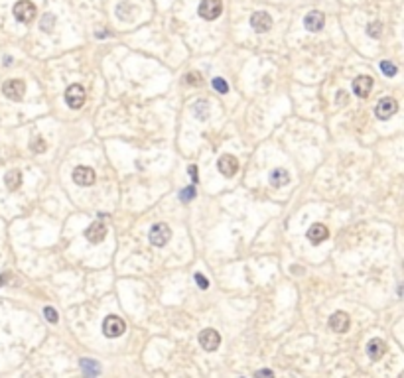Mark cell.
Wrapping results in <instances>:
<instances>
[{
	"label": "cell",
	"instance_id": "9a60e30c",
	"mask_svg": "<svg viewBox=\"0 0 404 378\" xmlns=\"http://www.w3.org/2000/svg\"><path fill=\"white\" fill-rule=\"evenodd\" d=\"M349 325H351V319H349V315L345 311H335L329 317V327H331L333 333H347Z\"/></svg>",
	"mask_w": 404,
	"mask_h": 378
},
{
	"label": "cell",
	"instance_id": "8992f818",
	"mask_svg": "<svg viewBox=\"0 0 404 378\" xmlns=\"http://www.w3.org/2000/svg\"><path fill=\"white\" fill-rule=\"evenodd\" d=\"M124 331H126V323H124V319H120L118 315H108V317L102 321V333H104L108 339H116V337H120Z\"/></svg>",
	"mask_w": 404,
	"mask_h": 378
},
{
	"label": "cell",
	"instance_id": "d590c367",
	"mask_svg": "<svg viewBox=\"0 0 404 378\" xmlns=\"http://www.w3.org/2000/svg\"><path fill=\"white\" fill-rule=\"evenodd\" d=\"M10 278H12V276H10L8 272H6V274H2V276H0V286H4V282H6V280H10Z\"/></svg>",
	"mask_w": 404,
	"mask_h": 378
},
{
	"label": "cell",
	"instance_id": "d6986e66",
	"mask_svg": "<svg viewBox=\"0 0 404 378\" xmlns=\"http://www.w3.org/2000/svg\"><path fill=\"white\" fill-rule=\"evenodd\" d=\"M4 183L10 191H16L20 185H22V171L20 169H10L6 175H4Z\"/></svg>",
	"mask_w": 404,
	"mask_h": 378
},
{
	"label": "cell",
	"instance_id": "4316f807",
	"mask_svg": "<svg viewBox=\"0 0 404 378\" xmlns=\"http://www.w3.org/2000/svg\"><path fill=\"white\" fill-rule=\"evenodd\" d=\"M46 148H48V144H46V140L42 138V136H38L34 142H32V150L36 152V154H42V152H46Z\"/></svg>",
	"mask_w": 404,
	"mask_h": 378
},
{
	"label": "cell",
	"instance_id": "8d00e7d4",
	"mask_svg": "<svg viewBox=\"0 0 404 378\" xmlns=\"http://www.w3.org/2000/svg\"><path fill=\"white\" fill-rule=\"evenodd\" d=\"M12 63V57H4V65H10Z\"/></svg>",
	"mask_w": 404,
	"mask_h": 378
},
{
	"label": "cell",
	"instance_id": "484cf974",
	"mask_svg": "<svg viewBox=\"0 0 404 378\" xmlns=\"http://www.w3.org/2000/svg\"><path fill=\"white\" fill-rule=\"evenodd\" d=\"M381 71H383L387 77H395V75L399 73L397 65H395V63H391V61H381Z\"/></svg>",
	"mask_w": 404,
	"mask_h": 378
},
{
	"label": "cell",
	"instance_id": "7402d4cb",
	"mask_svg": "<svg viewBox=\"0 0 404 378\" xmlns=\"http://www.w3.org/2000/svg\"><path fill=\"white\" fill-rule=\"evenodd\" d=\"M132 12H134V8H132V4H128V2H122V4L116 6V14H118V18H122V20H130V18H132Z\"/></svg>",
	"mask_w": 404,
	"mask_h": 378
},
{
	"label": "cell",
	"instance_id": "7c38bea8",
	"mask_svg": "<svg viewBox=\"0 0 404 378\" xmlns=\"http://www.w3.org/2000/svg\"><path fill=\"white\" fill-rule=\"evenodd\" d=\"M323 24H325V16L319 10H311L303 18V26H305L307 32H321Z\"/></svg>",
	"mask_w": 404,
	"mask_h": 378
},
{
	"label": "cell",
	"instance_id": "836d02e7",
	"mask_svg": "<svg viewBox=\"0 0 404 378\" xmlns=\"http://www.w3.org/2000/svg\"><path fill=\"white\" fill-rule=\"evenodd\" d=\"M256 377H274V373L264 369V371H256Z\"/></svg>",
	"mask_w": 404,
	"mask_h": 378
},
{
	"label": "cell",
	"instance_id": "ffe728a7",
	"mask_svg": "<svg viewBox=\"0 0 404 378\" xmlns=\"http://www.w3.org/2000/svg\"><path fill=\"white\" fill-rule=\"evenodd\" d=\"M81 371H83V375H87V377H97V375L101 373V367H99L97 361L81 359Z\"/></svg>",
	"mask_w": 404,
	"mask_h": 378
},
{
	"label": "cell",
	"instance_id": "603a6c76",
	"mask_svg": "<svg viewBox=\"0 0 404 378\" xmlns=\"http://www.w3.org/2000/svg\"><path fill=\"white\" fill-rule=\"evenodd\" d=\"M53 24H55V16H53V14H44V18H42V24H40V28H42V32H46V34H51V32H53Z\"/></svg>",
	"mask_w": 404,
	"mask_h": 378
},
{
	"label": "cell",
	"instance_id": "f1b7e54d",
	"mask_svg": "<svg viewBox=\"0 0 404 378\" xmlns=\"http://www.w3.org/2000/svg\"><path fill=\"white\" fill-rule=\"evenodd\" d=\"M44 315H46V319H48L50 323H57V321H59V315H57V311H55L51 305H48V307L44 309Z\"/></svg>",
	"mask_w": 404,
	"mask_h": 378
},
{
	"label": "cell",
	"instance_id": "9c48e42d",
	"mask_svg": "<svg viewBox=\"0 0 404 378\" xmlns=\"http://www.w3.org/2000/svg\"><path fill=\"white\" fill-rule=\"evenodd\" d=\"M95 179H97V175H95V171H93L89 165H77V167L73 169V181H75L77 185H81V187L93 185Z\"/></svg>",
	"mask_w": 404,
	"mask_h": 378
},
{
	"label": "cell",
	"instance_id": "cb8c5ba5",
	"mask_svg": "<svg viewBox=\"0 0 404 378\" xmlns=\"http://www.w3.org/2000/svg\"><path fill=\"white\" fill-rule=\"evenodd\" d=\"M211 85H213V89H215L217 93H221V95L229 93V85H227V81H225L223 77H215V79L211 81Z\"/></svg>",
	"mask_w": 404,
	"mask_h": 378
},
{
	"label": "cell",
	"instance_id": "7a4b0ae2",
	"mask_svg": "<svg viewBox=\"0 0 404 378\" xmlns=\"http://www.w3.org/2000/svg\"><path fill=\"white\" fill-rule=\"evenodd\" d=\"M85 99H87V93H85V89H83V85H69L67 87V91H65V103H67V107L73 108V110H77V108H81L83 105H85Z\"/></svg>",
	"mask_w": 404,
	"mask_h": 378
},
{
	"label": "cell",
	"instance_id": "3957f363",
	"mask_svg": "<svg viewBox=\"0 0 404 378\" xmlns=\"http://www.w3.org/2000/svg\"><path fill=\"white\" fill-rule=\"evenodd\" d=\"M172 238V230L166 223H156L150 228V234H148V240L154 246H166Z\"/></svg>",
	"mask_w": 404,
	"mask_h": 378
},
{
	"label": "cell",
	"instance_id": "d6a6232c",
	"mask_svg": "<svg viewBox=\"0 0 404 378\" xmlns=\"http://www.w3.org/2000/svg\"><path fill=\"white\" fill-rule=\"evenodd\" d=\"M190 177H192V181H194V183H198V167H196L194 163L190 165Z\"/></svg>",
	"mask_w": 404,
	"mask_h": 378
},
{
	"label": "cell",
	"instance_id": "f546056e",
	"mask_svg": "<svg viewBox=\"0 0 404 378\" xmlns=\"http://www.w3.org/2000/svg\"><path fill=\"white\" fill-rule=\"evenodd\" d=\"M186 83H188V85H200V83H202V75H200V73H194V71H192V73H188V77H186Z\"/></svg>",
	"mask_w": 404,
	"mask_h": 378
},
{
	"label": "cell",
	"instance_id": "1f68e13d",
	"mask_svg": "<svg viewBox=\"0 0 404 378\" xmlns=\"http://www.w3.org/2000/svg\"><path fill=\"white\" fill-rule=\"evenodd\" d=\"M347 103V93L345 91H339L337 93V105H345Z\"/></svg>",
	"mask_w": 404,
	"mask_h": 378
},
{
	"label": "cell",
	"instance_id": "2e32d148",
	"mask_svg": "<svg viewBox=\"0 0 404 378\" xmlns=\"http://www.w3.org/2000/svg\"><path fill=\"white\" fill-rule=\"evenodd\" d=\"M373 83H375L373 77H369V75H359L353 81V93L357 97H361V99L369 97V93H371V89H373Z\"/></svg>",
	"mask_w": 404,
	"mask_h": 378
},
{
	"label": "cell",
	"instance_id": "ba28073f",
	"mask_svg": "<svg viewBox=\"0 0 404 378\" xmlns=\"http://www.w3.org/2000/svg\"><path fill=\"white\" fill-rule=\"evenodd\" d=\"M397 110H399V103H397L393 97H385V99L379 101V105L375 108V114H377V118H381V120H389L391 116L397 114Z\"/></svg>",
	"mask_w": 404,
	"mask_h": 378
},
{
	"label": "cell",
	"instance_id": "8fae6325",
	"mask_svg": "<svg viewBox=\"0 0 404 378\" xmlns=\"http://www.w3.org/2000/svg\"><path fill=\"white\" fill-rule=\"evenodd\" d=\"M106 232H108L106 225H104L102 221H95V223H93V225H91V227L85 230V236H87V240H89V242L99 244V242H102V240H104Z\"/></svg>",
	"mask_w": 404,
	"mask_h": 378
},
{
	"label": "cell",
	"instance_id": "83f0119b",
	"mask_svg": "<svg viewBox=\"0 0 404 378\" xmlns=\"http://www.w3.org/2000/svg\"><path fill=\"white\" fill-rule=\"evenodd\" d=\"M194 197H196V187H194V185H190V187H186V189L180 191V199H182V201H192Z\"/></svg>",
	"mask_w": 404,
	"mask_h": 378
},
{
	"label": "cell",
	"instance_id": "4fadbf2b",
	"mask_svg": "<svg viewBox=\"0 0 404 378\" xmlns=\"http://www.w3.org/2000/svg\"><path fill=\"white\" fill-rule=\"evenodd\" d=\"M307 240L311 242V244H321L323 240H327L329 238V230H327V227L325 225H321V223H315V225H311L309 228H307Z\"/></svg>",
	"mask_w": 404,
	"mask_h": 378
},
{
	"label": "cell",
	"instance_id": "d4e9b609",
	"mask_svg": "<svg viewBox=\"0 0 404 378\" xmlns=\"http://www.w3.org/2000/svg\"><path fill=\"white\" fill-rule=\"evenodd\" d=\"M367 34H369L371 38H381V34H383V24H381V22H371V24L367 26Z\"/></svg>",
	"mask_w": 404,
	"mask_h": 378
},
{
	"label": "cell",
	"instance_id": "44dd1931",
	"mask_svg": "<svg viewBox=\"0 0 404 378\" xmlns=\"http://www.w3.org/2000/svg\"><path fill=\"white\" fill-rule=\"evenodd\" d=\"M194 114L200 118V120H205L207 116H209V103L207 101H198L196 105H194Z\"/></svg>",
	"mask_w": 404,
	"mask_h": 378
},
{
	"label": "cell",
	"instance_id": "30bf717a",
	"mask_svg": "<svg viewBox=\"0 0 404 378\" xmlns=\"http://www.w3.org/2000/svg\"><path fill=\"white\" fill-rule=\"evenodd\" d=\"M217 167L225 177H233L239 171V160L235 156H231V154H223L219 158V162H217Z\"/></svg>",
	"mask_w": 404,
	"mask_h": 378
},
{
	"label": "cell",
	"instance_id": "52a82bcc",
	"mask_svg": "<svg viewBox=\"0 0 404 378\" xmlns=\"http://www.w3.org/2000/svg\"><path fill=\"white\" fill-rule=\"evenodd\" d=\"M200 345L203 347V351H207V353L217 351L219 345H221L219 331H215V329H203L202 333H200Z\"/></svg>",
	"mask_w": 404,
	"mask_h": 378
},
{
	"label": "cell",
	"instance_id": "4dcf8cb0",
	"mask_svg": "<svg viewBox=\"0 0 404 378\" xmlns=\"http://www.w3.org/2000/svg\"><path fill=\"white\" fill-rule=\"evenodd\" d=\"M196 282H198V286H200L202 290H207V288H209V280H207L203 274H196Z\"/></svg>",
	"mask_w": 404,
	"mask_h": 378
},
{
	"label": "cell",
	"instance_id": "277c9868",
	"mask_svg": "<svg viewBox=\"0 0 404 378\" xmlns=\"http://www.w3.org/2000/svg\"><path fill=\"white\" fill-rule=\"evenodd\" d=\"M221 12H223V0H202V4L198 8V14L207 22L217 20L221 16Z\"/></svg>",
	"mask_w": 404,
	"mask_h": 378
},
{
	"label": "cell",
	"instance_id": "5b68a950",
	"mask_svg": "<svg viewBox=\"0 0 404 378\" xmlns=\"http://www.w3.org/2000/svg\"><path fill=\"white\" fill-rule=\"evenodd\" d=\"M2 93L10 101H22V97L26 95V83L22 79H8L2 85Z\"/></svg>",
	"mask_w": 404,
	"mask_h": 378
},
{
	"label": "cell",
	"instance_id": "e0dca14e",
	"mask_svg": "<svg viewBox=\"0 0 404 378\" xmlns=\"http://www.w3.org/2000/svg\"><path fill=\"white\" fill-rule=\"evenodd\" d=\"M387 353V343L383 339H371L367 343V355L371 361H381Z\"/></svg>",
	"mask_w": 404,
	"mask_h": 378
},
{
	"label": "cell",
	"instance_id": "e575fe53",
	"mask_svg": "<svg viewBox=\"0 0 404 378\" xmlns=\"http://www.w3.org/2000/svg\"><path fill=\"white\" fill-rule=\"evenodd\" d=\"M95 36H97V38H108L110 34H108L106 30H97V34H95Z\"/></svg>",
	"mask_w": 404,
	"mask_h": 378
},
{
	"label": "cell",
	"instance_id": "5bb4252c",
	"mask_svg": "<svg viewBox=\"0 0 404 378\" xmlns=\"http://www.w3.org/2000/svg\"><path fill=\"white\" fill-rule=\"evenodd\" d=\"M251 26H253L254 32L264 34V32H268L272 28V18H270L268 12H254L251 16Z\"/></svg>",
	"mask_w": 404,
	"mask_h": 378
},
{
	"label": "cell",
	"instance_id": "6da1fadb",
	"mask_svg": "<svg viewBox=\"0 0 404 378\" xmlns=\"http://www.w3.org/2000/svg\"><path fill=\"white\" fill-rule=\"evenodd\" d=\"M36 14H38L36 4L30 2V0H20V2L14 4V18L20 24H30L36 18Z\"/></svg>",
	"mask_w": 404,
	"mask_h": 378
},
{
	"label": "cell",
	"instance_id": "ac0fdd59",
	"mask_svg": "<svg viewBox=\"0 0 404 378\" xmlns=\"http://www.w3.org/2000/svg\"><path fill=\"white\" fill-rule=\"evenodd\" d=\"M288 181H290V173H288L286 169H282V167L272 169V173H270V185H272V187H282V185H286Z\"/></svg>",
	"mask_w": 404,
	"mask_h": 378
}]
</instances>
